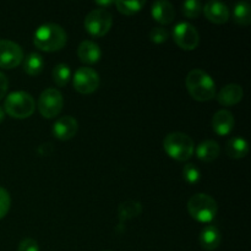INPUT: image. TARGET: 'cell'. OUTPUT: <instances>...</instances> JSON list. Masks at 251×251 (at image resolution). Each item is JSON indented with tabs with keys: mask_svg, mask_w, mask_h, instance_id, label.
<instances>
[{
	"mask_svg": "<svg viewBox=\"0 0 251 251\" xmlns=\"http://www.w3.org/2000/svg\"><path fill=\"white\" fill-rule=\"evenodd\" d=\"M78 130V123L75 118L71 115H65L61 117L54 123L53 125V135L60 141H69L75 135L77 134Z\"/></svg>",
	"mask_w": 251,
	"mask_h": 251,
	"instance_id": "cell-11",
	"label": "cell"
},
{
	"mask_svg": "<svg viewBox=\"0 0 251 251\" xmlns=\"http://www.w3.org/2000/svg\"><path fill=\"white\" fill-rule=\"evenodd\" d=\"M221 153V147L218 142L215 140H206V141L201 142L198 147H196V156L200 161L202 162H213L218 158Z\"/></svg>",
	"mask_w": 251,
	"mask_h": 251,
	"instance_id": "cell-18",
	"label": "cell"
},
{
	"mask_svg": "<svg viewBox=\"0 0 251 251\" xmlns=\"http://www.w3.org/2000/svg\"><path fill=\"white\" fill-rule=\"evenodd\" d=\"M222 242V234L216 226L208 225L201 230L200 245L207 251L216 250Z\"/></svg>",
	"mask_w": 251,
	"mask_h": 251,
	"instance_id": "cell-17",
	"label": "cell"
},
{
	"mask_svg": "<svg viewBox=\"0 0 251 251\" xmlns=\"http://www.w3.org/2000/svg\"><path fill=\"white\" fill-rule=\"evenodd\" d=\"M113 25V16L107 9H95L85 17L83 26L88 34L92 37H103L110 31Z\"/></svg>",
	"mask_w": 251,
	"mask_h": 251,
	"instance_id": "cell-6",
	"label": "cell"
},
{
	"mask_svg": "<svg viewBox=\"0 0 251 251\" xmlns=\"http://www.w3.org/2000/svg\"><path fill=\"white\" fill-rule=\"evenodd\" d=\"M17 251H39L38 243L34 239H31V238H26V239L20 243Z\"/></svg>",
	"mask_w": 251,
	"mask_h": 251,
	"instance_id": "cell-29",
	"label": "cell"
},
{
	"mask_svg": "<svg viewBox=\"0 0 251 251\" xmlns=\"http://www.w3.org/2000/svg\"><path fill=\"white\" fill-rule=\"evenodd\" d=\"M51 76H53V81L55 82L56 86L59 87H64L69 83L71 78V70L70 66L66 64H58L55 68L51 71Z\"/></svg>",
	"mask_w": 251,
	"mask_h": 251,
	"instance_id": "cell-23",
	"label": "cell"
},
{
	"mask_svg": "<svg viewBox=\"0 0 251 251\" xmlns=\"http://www.w3.org/2000/svg\"><path fill=\"white\" fill-rule=\"evenodd\" d=\"M96 4L102 5V6H104L103 9H105V6H110V5L114 4V1H96Z\"/></svg>",
	"mask_w": 251,
	"mask_h": 251,
	"instance_id": "cell-31",
	"label": "cell"
},
{
	"mask_svg": "<svg viewBox=\"0 0 251 251\" xmlns=\"http://www.w3.org/2000/svg\"><path fill=\"white\" fill-rule=\"evenodd\" d=\"M10 206H11V198H10L9 191L0 186V220H2L7 215Z\"/></svg>",
	"mask_w": 251,
	"mask_h": 251,
	"instance_id": "cell-28",
	"label": "cell"
},
{
	"mask_svg": "<svg viewBox=\"0 0 251 251\" xmlns=\"http://www.w3.org/2000/svg\"><path fill=\"white\" fill-rule=\"evenodd\" d=\"M233 20L240 26H248L251 24V6L248 1H239L233 9Z\"/></svg>",
	"mask_w": 251,
	"mask_h": 251,
	"instance_id": "cell-21",
	"label": "cell"
},
{
	"mask_svg": "<svg viewBox=\"0 0 251 251\" xmlns=\"http://www.w3.org/2000/svg\"><path fill=\"white\" fill-rule=\"evenodd\" d=\"M202 11L205 14L206 19L216 25L227 24L230 16L229 7L225 2L217 1V0L206 2L205 6L202 7Z\"/></svg>",
	"mask_w": 251,
	"mask_h": 251,
	"instance_id": "cell-12",
	"label": "cell"
},
{
	"mask_svg": "<svg viewBox=\"0 0 251 251\" xmlns=\"http://www.w3.org/2000/svg\"><path fill=\"white\" fill-rule=\"evenodd\" d=\"M74 88L81 95H91L96 92L100 87V75L93 69L82 66L75 71V75L73 77Z\"/></svg>",
	"mask_w": 251,
	"mask_h": 251,
	"instance_id": "cell-9",
	"label": "cell"
},
{
	"mask_svg": "<svg viewBox=\"0 0 251 251\" xmlns=\"http://www.w3.org/2000/svg\"><path fill=\"white\" fill-rule=\"evenodd\" d=\"M216 96H217V100L221 105L232 107V105L238 104L243 100L244 91L240 85L229 83V85L225 86Z\"/></svg>",
	"mask_w": 251,
	"mask_h": 251,
	"instance_id": "cell-15",
	"label": "cell"
},
{
	"mask_svg": "<svg viewBox=\"0 0 251 251\" xmlns=\"http://www.w3.org/2000/svg\"><path fill=\"white\" fill-rule=\"evenodd\" d=\"M77 55L82 63L92 65L100 60L102 50H100V46L93 41H83L78 44Z\"/></svg>",
	"mask_w": 251,
	"mask_h": 251,
	"instance_id": "cell-16",
	"label": "cell"
},
{
	"mask_svg": "<svg viewBox=\"0 0 251 251\" xmlns=\"http://www.w3.org/2000/svg\"><path fill=\"white\" fill-rule=\"evenodd\" d=\"M169 33L163 27H154L150 32V41L156 44H163L168 41Z\"/></svg>",
	"mask_w": 251,
	"mask_h": 251,
	"instance_id": "cell-27",
	"label": "cell"
},
{
	"mask_svg": "<svg viewBox=\"0 0 251 251\" xmlns=\"http://www.w3.org/2000/svg\"><path fill=\"white\" fill-rule=\"evenodd\" d=\"M24 61V50L10 39H0V69L16 68Z\"/></svg>",
	"mask_w": 251,
	"mask_h": 251,
	"instance_id": "cell-10",
	"label": "cell"
},
{
	"mask_svg": "<svg viewBox=\"0 0 251 251\" xmlns=\"http://www.w3.org/2000/svg\"><path fill=\"white\" fill-rule=\"evenodd\" d=\"M7 88H9V80L6 76L0 71V100L6 96Z\"/></svg>",
	"mask_w": 251,
	"mask_h": 251,
	"instance_id": "cell-30",
	"label": "cell"
},
{
	"mask_svg": "<svg viewBox=\"0 0 251 251\" xmlns=\"http://www.w3.org/2000/svg\"><path fill=\"white\" fill-rule=\"evenodd\" d=\"M183 178L189 184H198L201 179V172L195 164L189 163L183 168Z\"/></svg>",
	"mask_w": 251,
	"mask_h": 251,
	"instance_id": "cell-26",
	"label": "cell"
},
{
	"mask_svg": "<svg viewBox=\"0 0 251 251\" xmlns=\"http://www.w3.org/2000/svg\"><path fill=\"white\" fill-rule=\"evenodd\" d=\"M226 153L229 158L233 159L244 158L249 153V144L244 137H232L230 140H228L227 145H226Z\"/></svg>",
	"mask_w": 251,
	"mask_h": 251,
	"instance_id": "cell-19",
	"label": "cell"
},
{
	"mask_svg": "<svg viewBox=\"0 0 251 251\" xmlns=\"http://www.w3.org/2000/svg\"><path fill=\"white\" fill-rule=\"evenodd\" d=\"M173 39L183 50H194L200 44V34L195 26L189 22H179L173 28Z\"/></svg>",
	"mask_w": 251,
	"mask_h": 251,
	"instance_id": "cell-8",
	"label": "cell"
},
{
	"mask_svg": "<svg viewBox=\"0 0 251 251\" xmlns=\"http://www.w3.org/2000/svg\"><path fill=\"white\" fill-rule=\"evenodd\" d=\"M4 118H5V112L4 109H2V107H0V123L4 120Z\"/></svg>",
	"mask_w": 251,
	"mask_h": 251,
	"instance_id": "cell-32",
	"label": "cell"
},
{
	"mask_svg": "<svg viewBox=\"0 0 251 251\" xmlns=\"http://www.w3.org/2000/svg\"><path fill=\"white\" fill-rule=\"evenodd\" d=\"M105 251H112V250H105Z\"/></svg>",
	"mask_w": 251,
	"mask_h": 251,
	"instance_id": "cell-33",
	"label": "cell"
},
{
	"mask_svg": "<svg viewBox=\"0 0 251 251\" xmlns=\"http://www.w3.org/2000/svg\"><path fill=\"white\" fill-rule=\"evenodd\" d=\"M181 12L188 19H196L202 12V4L199 0H188L181 4Z\"/></svg>",
	"mask_w": 251,
	"mask_h": 251,
	"instance_id": "cell-25",
	"label": "cell"
},
{
	"mask_svg": "<svg viewBox=\"0 0 251 251\" xmlns=\"http://www.w3.org/2000/svg\"><path fill=\"white\" fill-rule=\"evenodd\" d=\"M151 15L158 24L169 25L173 22L174 17H176V9L172 2L167 1V0H158L152 5Z\"/></svg>",
	"mask_w": 251,
	"mask_h": 251,
	"instance_id": "cell-14",
	"label": "cell"
},
{
	"mask_svg": "<svg viewBox=\"0 0 251 251\" xmlns=\"http://www.w3.org/2000/svg\"><path fill=\"white\" fill-rule=\"evenodd\" d=\"M39 113L46 119H53L58 117L64 107L63 95L56 88H47L41 93L37 103Z\"/></svg>",
	"mask_w": 251,
	"mask_h": 251,
	"instance_id": "cell-7",
	"label": "cell"
},
{
	"mask_svg": "<svg viewBox=\"0 0 251 251\" xmlns=\"http://www.w3.org/2000/svg\"><path fill=\"white\" fill-rule=\"evenodd\" d=\"M68 34L65 29L56 24H46L39 26L33 34V43L39 50L59 51L65 47Z\"/></svg>",
	"mask_w": 251,
	"mask_h": 251,
	"instance_id": "cell-1",
	"label": "cell"
},
{
	"mask_svg": "<svg viewBox=\"0 0 251 251\" xmlns=\"http://www.w3.org/2000/svg\"><path fill=\"white\" fill-rule=\"evenodd\" d=\"M218 206L215 199L207 194H195L188 201V212L200 223H210L217 215Z\"/></svg>",
	"mask_w": 251,
	"mask_h": 251,
	"instance_id": "cell-4",
	"label": "cell"
},
{
	"mask_svg": "<svg viewBox=\"0 0 251 251\" xmlns=\"http://www.w3.org/2000/svg\"><path fill=\"white\" fill-rule=\"evenodd\" d=\"M44 69L43 56L38 53H29L24 58V70L29 76H38Z\"/></svg>",
	"mask_w": 251,
	"mask_h": 251,
	"instance_id": "cell-20",
	"label": "cell"
},
{
	"mask_svg": "<svg viewBox=\"0 0 251 251\" xmlns=\"http://www.w3.org/2000/svg\"><path fill=\"white\" fill-rule=\"evenodd\" d=\"M212 129L220 136H227L234 129V117L230 112L226 109H221L215 113L212 118Z\"/></svg>",
	"mask_w": 251,
	"mask_h": 251,
	"instance_id": "cell-13",
	"label": "cell"
},
{
	"mask_svg": "<svg viewBox=\"0 0 251 251\" xmlns=\"http://www.w3.org/2000/svg\"><path fill=\"white\" fill-rule=\"evenodd\" d=\"M163 149L171 158L186 162L193 157L195 144L193 139L184 132H171L164 137Z\"/></svg>",
	"mask_w": 251,
	"mask_h": 251,
	"instance_id": "cell-3",
	"label": "cell"
},
{
	"mask_svg": "<svg viewBox=\"0 0 251 251\" xmlns=\"http://www.w3.org/2000/svg\"><path fill=\"white\" fill-rule=\"evenodd\" d=\"M2 109L15 119H26L34 113L36 102L29 93L25 91H16L7 95Z\"/></svg>",
	"mask_w": 251,
	"mask_h": 251,
	"instance_id": "cell-5",
	"label": "cell"
},
{
	"mask_svg": "<svg viewBox=\"0 0 251 251\" xmlns=\"http://www.w3.org/2000/svg\"><path fill=\"white\" fill-rule=\"evenodd\" d=\"M146 2L142 1V0H134V1H114V5L117 6L118 11L120 14H124L126 16H131V15L137 14L142 10V7L145 6Z\"/></svg>",
	"mask_w": 251,
	"mask_h": 251,
	"instance_id": "cell-24",
	"label": "cell"
},
{
	"mask_svg": "<svg viewBox=\"0 0 251 251\" xmlns=\"http://www.w3.org/2000/svg\"><path fill=\"white\" fill-rule=\"evenodd\" d=\"M141 212L142 206L137 201H125V202L120 203L119 208H118V216H119L122 222L123 221L125 222V221L137 217Z\"/></svg>",
	"mask_w": 251,
	"mask_h": 251,
	"instance_id": "cell-22",
	"label": "cell"
},
{
	"mask_svg": "<svg viewBox=\"0 0 251 251\" xmlns=\"http://www.w3.org/2000/svg\"><path fill=\"white\" fill-rule=\"evenodd\" d=\"M186 88L198 102H208L216 97V83L206 71L194 69L186 76Z\"/></svg>",
	"mask_w": 251,
	"mask_h": 251,
	"instance_id": "cell-2",
	"label": "cell"
}]
</instances>
